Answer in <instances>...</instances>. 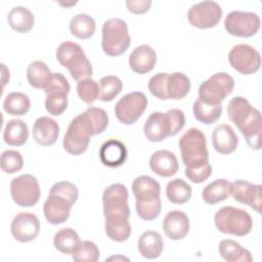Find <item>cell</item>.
Listing matches in <instances>:
<instances>
[{"label":"cell","mask_w":262,"mask_h":262,"mask_svg":"<svg viewBox=\"0 0 262 262\" xmlns=\"http://www.w3.org/2000/svg\"><path fill=\"white\" fill-rule=\"evenodd\" d=\"M0 166L3 172L13 174L21 170L24 166V159L20 152L14 149H6L1 155Z\"/></svg>","instance_id":"obj_42"},{"label":"cell","mask_w":262,"mask_h":262,"mask_svg":"<svg viewBox=\"0 0 262 262\" xmlns=\"http://www.w3.org/2000/svg\"><path fill=\"white\" fill-rule=\"evenodd\" d=\"M227 115L242 134L253 130L262 122L260 111L252 106L249 100L243 96H234L229 100Z\"/></svg>","instance_id":"obj_7"},{"label":"cell","mask_w":262,"mask_h":262,"mask_svg":"<svg viewBox=\"0 0 262 262\" xmlns=\"http://www.w3.org/2000/svg\"><path fill=\"white\" fill-rule=\"evenodd\" d=\"M149 168L157 175L167 178L177 173L179 164L173 152L167 149H160L151 155Z\"/></svg>","instance_id":"obj_22"},{"label":"cell","mask_w":262,"mask_h":262,"mask_svg":"<svg viewBox=\"0 0 262 262\" xmlns=\"http://www.w3.org/2000/svg\"><path fill=\"white\" fill-rule=\"evenodd\" d=\"M70 89H71V86L67 78L61 73H53L52 80L49 86L44 90V92L48 93L51 91H61L69 94Z\"/></svg>","instance_id":"obj_48"},{"label":"cell","mask_w":262,"mask_h":262,"mask_svg":"<svg viewBox=\"0 0 262 262\" xmlns=\"http://www.w3.org/2000/svg\"><path fill=\"white\" fill-rule=\"evenodd\" d=\"M107 260H126V261H128L129 259L127 258V257H124V256H112V257H110V258H107Z\"/></svg>","instance_id":"obj_51"},{"label":"cell","mask_w":262,"mask_h":262,"mask_svg":"<svg viewBox=\"0 0 262 262\" xmlns=\"http://www.w3.org/2000/svg\"><path fill=\"white\" fill-rule=\"evenodd\" d=\"M171 125V136H175L185 125L184 113L179 108H171L166 112Z\"/></svg>","instance_id":"obj_47"},{"label":"cell","mask_w":262,"mask_h":262,"mask_svg":"<svg viewBox=\"0 0 262 262\" xmlns=\"http://www.w3.org/2000/svg\"><path fill=\"white\" fill-rule=\"evenodd\" d=\"M10 231L13 238L19 243L32 242L40 232V221L33 213H18L11 221Z\"/></svg>","instance_id":"obj_15"},{"label":"cell","mask_w":262,"mask_h":262,"mask_svg":"<svg viewBox=\"0 0 262 262\" xmlns=\"http://www.w3.org/2000/svg\"><path fill=\"white\" fill-rule=\"evenodd\" d=\"M60 5H62V6H66V7H68V6H72V5H75L77 2H71V3H63V2H58Z\"/></svg>","instance_id":"obj_52"},{"label":"cell","mask_w":262,"mask_h":262,"mask_svg":"<svg viewBox=\"0 0 262 262\" xmlns=\"http://www.w3.org/2000/svg\"><path fill=\"white\" fill-rule=\"evenodd\" d=\"M99 255V249L93 242L83 241L72 254V259L76 262H96Z\"/></svg>","instance_id":"obj_41"},{"label":"cell","mask_w":262,"mask_h":262,"mask_svg":"<svg viewBox=\"0 0 262 262\" xmlns=\"http://www.w3.org/2000/svg\"><path fill=\"white\" fill-rule=\"evenodd\" d=\"M68 107V93L51 91L46 93L45 108L52 116H60Z\"/></svg>","instance_id":"obj_40"},{"label":"cell","mask_w":262,"mask_h":262,"mask_svg":"<svg viewBox=\"0 0 262 262\" xmlns=\"http://www.w3.org/2000/svg\"><path fill=\"white\" fill-rule=\"evenodd\" d=\"M128 189L122 183H114L107 186L102 193L103 215H123L130 216L128 206Z\"/></svg>","instance_id":"obj_14"},{"label":"cell","mask_w":262,"mask_h":262,"mask_svg":"<svg viewBox=\"0 0 262 262\" xmlns=\"http://www.w3.org/2000/svg\"><path fill=\"white\" fill-rule=\"evenodd\" d=\"M126 6L128 10L134 14H143L149 10L151 6L150 0H127Z\"/></svg>","instance_id":"obj_49"},{"label":"cell","mask_w":262,"mask_h":262,"mask_svg":"<svg viewBox=\"0 0 262 262\" xmlns=\"http://www.w3.org/2000/svg\"><path fill=\"white\" fill-rule=\"evenodd\" d=\"M162 228L164 233L173 241L185 237L189 231V219L187 215L179 210H173L165 216Z\"/></svg>","instance_id":"obj_19"},{"label":"cell","mask_w":262,"mask_h":262,"mask_svg":"<svg viewBox=\"0 0 262 262\" xmlns=\"http://www.w3.org/2000/svg\"><path fill=\"white\" fill-rule=\"evenodd\" d=\"M137 215L146 221L155 220L161 213V186L152 177L140 175L132 182Z\"/></svg>","instance_id":"obj_1"},{"label":"cell","mask_w":262,"mask_h":262,"mask_svg":"<svg viewBox=\"0 0 262 262\" xmlns=\"http://www.w3.org/2000/svg\"><path fill=\"white\" fill-rule=\"evenodd\" d=\"M9 188L13 202L20 207H33L41 196L39 182L31 174H23L13 178Z\"/></svg>","instance_id":"obj_9"},{"label":"cell","mask_w":262,"mask_h":262,"mask_svg":"<svg viewBox=\"0 0 262 262\" xmlns=\"http://www.w3.org/2000/svg\"><path fill=\"white\" fill-rule=\"evenodd\" d=\"M228 61L232 69L239 74L252 75L260 69L261 55L248 44H237L230 49Z\"/></svg>","instance_id":"obj_13"},{"label":"cell","mask_w":262,"mask_h":262,"mask_svg":"<svg viewBox=\"0 0 262 262\" xmlns=\"http://www.w3.org/2000/svg\"><path fill=\"white\" fill-rule=\"evenodd\" d=\"M192 112L194 118L205 124L211 125L215 123L222 114V106L220 104H213L203 101L200 98H196L192 105Z\"/></svg>","instance_id":"obj_35"},{"label":"cell","mask_w":262,"mask_h":262,"mask_svg":"<svg viewBox=\"0 0 262 262\" xmlns=\"http://www.w3.org/2000/svg\"><path fill=\"white\" fill-rule=\"evenodd\" d=\"M167 80L168 73H158L154 75L148 81L149 92L159 99H169L167 94Z\"/></svg>","instance_id":"obj_44"},{"label":"cell","mask_w":262,"mask_h":262,"mask_svg":"<svg viewBox=\"0 0 262 262\" xmlns=\"http://www.w3.org/2000/svg\"><path fill=\"white\" fill-rule=\"evenodd\" d=\"M56 59L69 70L72 78L78 82L82 79L90 78L93 73L91 62L84 50L75 42H62L56 49Z\"/></svg>","instance_id":"obj_2"},{"label":"cell","mask_w":262,"mask_h":262,"mask_svg":"<svg viewBox=\"0 0 262 262\" xmlns=\"http://www.w3.org/2000/svg\"><path fill=\"white\" fill-rule=\"evenodd\" d=\"M92 126L93 135L101 134L108 125V116L106 112L100 107L90 106L84 112Z\"/></svg>","instance_id":"obj_43"},{"label":"cell","mask_w":262,"mask_h":262,"mask_svg":"<svg viewBox=\"0 0 262 262\" xmlns=\"http://www.w3.org/2000/svg\"><path fill=\"white\" fill-rule=\"evenodd\" d=\"M230 195V182L224 178L216 179L206 185L202 191L203 201L215 205L225 201Z\"/></svg>","instance_id":"obj_31"},{"label":"cell","mask_w":262,"mask_h":262,"mask_svg":"<svg viewBox=\"0 0 262 262\" xmlns=\"http://www.w3.org/2000/svg\"><path fill=\"white\" fill-rule=\"evenodd\" d=\"M96 25L94 18L87 13L76 14L70 21V32L81 40L91 38L95 33Z\"/></svg>","instance_id":"obj_33"},{"label":"cell","mask_w":262,"mask_h":262,"mask_svg":"<svg viewBox=\"0 0 262 262\" xmlns=\"http://www.w3.org/2000/svg\"><path fill=\"white\" fill-rule=\"evenodd\" d=\"M72 207L73 205H71L64 198L54 193H49L43 206L44 216L48 223L58 225L69 219Z\"/></svg>","instance_id":"obj_17"},{"label":"cell","mask_w":262,"mask_h":262,"mask_svg":"<svg viewBox=\"0 0 262 262\" xmlns=\"http://www.w3.org/2000/svg\"><path fill=\"white\" fill-rule=\"evenodd\" d=\"M29 137L27 124L19 119H13L7 122L3 131V140L11 146L24 145Z\"/></svg>","instance_id":"obj_29"},{"label":"cell","mask_w":262,"mask_h":262,"mask_svg":"<svg viewBox=\"0 0 262 262\" xmlns=\"http://www.w3.org/2000/svg\"><path fill=\"white\" fill-rule=\"evenodd\" d=\"M101 47L108 56H119L128 49L131 38L125 20L114 17L104 21L102 26Z\"/></svg>","instance_id":"obj_5"},{"label":"cell","mask_w":262,"mask_h":262,"mask_svg":"<svg viewBox=\"0 0 262 262\" xmlns=\"http://www.w3.org/2000/svg\"><path fill=\"white\" fill-rule=\"evenodd\" d=\"M30 106L29 96L18 91L10 92L3 100V110L11 116H25L29 112Z\"/></svg>","instance_id":"obj_36"},{"label":"cell","mask_w":262,"mask_h":262,"mask_svg":"<svg viewBox=\"0 0 262 262\" xmlns=\"http://www.w3.org/2000/svg\"><path fill=\"white\" fill-rule=\"evenodd\" d=\"M211 173H212V167L209 163L196 168L185 169V176L193 183L204 182L211 176Z\"/></svg>","instance_id":"obj_46"},{"label":"cell","mask_w":262,"mask_h":262,"mask_svg":"<svg viewBox=\"0 0 262 262\" xmlns=\"http://www.w3.org/2000/svg\"><path fill=\"white\" fill-rule=\"evenodd\" d=\"M130 69L139 75L147 74L154 70L157 63V53L155 49L146 44L137 46L129 55Z\"/></svg>","instance_id":"obj_20"},{"label":"cell","mask_w":262,"mask_h":262,"mask_svg":"<svg viewBox=\"0 0 262 262\" xmlns=\"http://www.w3.org/2000/svg\"><path fill=\"white\" fill-rule=\"evenodd\" d=\"M191 186L183 179L175 178L168 182L166 186L167 199L175 205H183L191 198Z\"/></svg>","instance_id":"obj_37"},{"label":"cell","mask_w":262,"mask_h":262,"mask_svg":"<svg viewBox=\"0 0 262 262\" xmlns=\"http://www.w3.org/2000/svg\"><path fill=\"white\" fill-rule=\"evenodd\" d=\"M49 193H54V194L64 198L73 206L78 200V188L74 183L69 182V181L55 182L50 187Z\"/></svg>","instance_id":"obj_45"},{"label":"cell","mask_w":262,"mask_h":262,"mask_svg":"<svg viewBox=\"0 0 262 262\" xmlns=\"http://www.w3.org/2000/svg\"><path fill=\"white\" fill-rule=\"evenodd\" d=\"M212 143L217 152L221 155H229L236 149L238 138L231 126L221 124L216 126L213 130Z\"/></svg>","instance_id":"obj_23"},{"label":"cell","mask_w":262,"mask_h":262,"mask_svg":"<svg viewBox=\"0 0 262 262\" xmlns=\"http://www.w3.org/2000/svg\"><path fill=\"white\" fill-rule=\"evenodd\" d=\"M189 90L190 80L185 74L181 72H174L168 74L167 94L169 99H182L188 94Z\"/></svg>","instance_id":"obj_32"},{"label":"cell","mask_w":262,"mask_h":262,"mask_svg":"<svg viewBox=\"0 0 262 262\" xmlns=\"http://www.w3.org/2000/svg\"><path fill=\"white\" fill-rule=\"evenodd\" d=\"M99 159L104 166L111 168L120 167L127 159V148L123 142L117 139H110L101 145Z\"/></svg>","instance_id":"obj_24"},{"label":"cell","mask_w":262,"mask_h":262,"mask_svg":"<svg viewBox=\"0 0 262 262\" xmlns=\"http://www.w3.org/2000/svg\"><path fill=\"white\" fill-rule=\"evenodd\" d=\"M145 137L151 142H160L171 136V125L166 113L154 112L143 126Z\"/></svg>","instance_id":"obj_18"},{"label":"cell","mask_w":262,"mask_h":262,"mask_svg":"<svg viewBox=\"0 0 262 262\" xmlns=\"http://www.w3.org/2000/svg\"><path fill=\"white\" fill-rule=\"evenodd\" d=\"M52 75L48 66L41 60L32 61L27 69L28 82L36 89L45 90L52 80Z\"/></svg>","instance_id":"obj_27"},{"label":"cell","mask_w":262,"mask_h":262,"mask_svg":"<svg viewBox=\"0 0 262 262\" xmlns=\"http://www.w3.org/2000/svg\"><path fill=\"white\" fill-rule=\"evenodd\" d=\"M93 136L92 126L85 113L75 117L69 124L62 145L64 150L73 156H80L86 151Z\"/></svg>","instance_id":"obj_6"},{"label":"cell","mask_w":262,"mask_h":262,"mask_svg":"<svg viewBox=\"0 0 262 262\" xmlns=\"http://www.w3.org/2000/svg\"><path fill=\"white\" fill-rule=\"evenodd\" d=\"M8 25L17 33L30 32L35 24V17L32 11L25 6H15L11 8L7 16Z\"/></svg>","instance_id":"obj_28"},{"label":"cell","mask_w":262,"mask_h":262,"mask_svg":"<svg viewBox=\"0 0 262 262\" xmlns=\"http://www.w3.org/2000/svg\"><path fill=\"white\" fill-rule=\"evenodd\" d=\"M261 20L257 13L250 11L233 10L224 19L226 32L232 36L249 38L254 36L260 29Z\"/></svg>","instance_id":"obj_11"},{"label":"cell","mask_w":262,"mask_h":262,"mask_svg":"<svg viewBox=\"0 0 262 262\" xmlns=\"http://www.w3.org/2000/svg\"><path fill=\"white\" fill-rule=\"evenodd\" d=\"M104 218L105 233L112 241L122 243L130 237L131 225L128 217L123 215H108Z\"/></svg>","instance_id":"obj_26"},{"label":"cell","mask_w":262,"mask_h":262,"mask_svg":"<svg viewBox=\"0 0 262 262\" xmlns=\"http://www.w3.org/2000/svg\"><path fill=\"white\" fill-rule=\"evenodd\" d=\"M178 145L185 169L196 168L209 163L206 137L200 129H188L180 137Z\"/></svg>","instance_id":"obj_3"},{"label":"cell","mask_w":262,"mask_h":262,"mask_svg":"<svg viewBox=\"0 0 262 262\" xmlns=\"http://www.w3.org/2000/svg\"><path fill=\"white\" fill-rule=\"evenodd\" d=\"M1 69H2V82H3V86H5V84L9 82V70L5 67L4 63H1Z\"/></svg>","instance_id":"obj_50"},{"label":"cell","mask_w":262,"mask_h":262,"mask_svg":"<svg viewBox=\"0 0 262 262\" xmlns=\"http://www.w3.org/2000/svg\"><path fill=\"white\" fill-rule=\"evenodd\" d=\"M59 136L58 124L49 117H39L33 125V137L43 146H49L56 142Z\"/></svg>","instance_id":"obj_21"},{"label":"cell","mask_w":262,"mask_h":262,"mask_svg":"<svg viewBox=\"0 0 262 262\" xmlns=\"http://www.w3.org/2000/svg\"><path fill=\"white\" fill-rule=\"evenodd\" d=\"M139 254L146 259H157L161 256L164 244L162 235L154 230L144 231L137 241Z\"/></svg>","instance_id":"obj_25"},{"label":"cell","mask_w":262,"mask_h":262,"mask_svg":"<svg viewBox=\"0 0 262 262\" xmlns=\"http://www.w3.org/2000/svg\"><path fill=\"white\" fill-rule=\"evenodd\" d=\"M219 254L228 262H251L252 254L233 239H222L219 243Z\"/></svg>","instance_id":"obj_30"},{"label":"cell","mask_w":262,"mask_h":262,"mask_svg":"<svg viewBox=\"0 0 262 262\" xmlns=\"http://www.w3.org/2000/svg\"><path fill=\"white\" fill-rule=\"evenodd\" d=\"M261 188L260 184H253L246 180H235L230 183V194L236 202L248 205L257 213H260Z\"/></svg>","instance_id":"obj_16"},{"label":"cell","mask_w":262,"mask_h":262,"mask_svg":"<svg viewBox=\"0 0 262 262\" xmlns=\"http://www.w3.org/2000/svg\"><path fill=\"white\" fill-rule=\"evenodd\" d=\"M222 16V9L215 1H202L193 4L187 12L189 24L198 29L205 30L216 27Z\"/></svg>","instance_id":"obj_12"},{"label":"cell","mask_w":262,"mask_h":262,"mask_svg":"<svg viewBox=\"0 0 262 262\" xmlns=\"http://www.w3.org/2000/svg\"><path fill=\"white\" fill-rule=\"evenodd\" d=\"M148 100L143 92L127 93L115 105V115L124 125H133L146 110Z\"/></svg>","instance_id":"obj_10"},{"label":"cell","mask_w":262,"mask_h":262,"mask_svg":"<svg viewBox=\"0 0 262 262\" xmlns=\"http://www.w3.org/2000/svg\"><path fill=\"white\" fill-rule=\"evenodd\" d=\"M216 228L226 234L245 236L250 233L253 227L251 215L239 208L226 206L219 209L214 217Z\"/></svg>","instance_id":"obj_4"},{"label":"cell","mask_w":262,"mask_h":262,"mask_svg":"<svg viewBox=\"0 0 262 262\" xmlns=\"http://www.w3.org/2000/svg\"><path fill=\"white\" fill-rule=\"evenodd\" d=\"M234 79L227 73L212 75L199 87V97L205 102L220 104L233 90Z\"/></svg>","instance_id":"obj_8"},{"label":"cell","mask_w":262,"mask_h":262,"mask_svg":"<svg viewBox=\"0 0 262 262\" xmlns=\"http://www.w3.org/2000/svg\"><path fill=\"white\" fill-rule=\"evenodd\" d=\"M77 93L82 101L91 104L96 99H99L100 87L99 84L91 78L82 79L77 84Z\"/></svg>","instance_id":"obj_39"},{"label":"cell","mask_w":262,"mask_h":262,"mask_svg":"<svg viewBox=\"0 0 262 262\" xmlns=\"http://www.w3.org/2000/svg\"><path fill=\"white\" fill-rule=\"evenodd\" d=\"M101 101H112L123 89V83L117 76H104L99 80Z\"/></svg>","instance_id":"obj_38"},{"label":"cell","mask_w":262,"mask_h":262,"mask_svg":"<svg viewBox=\"0 0 262 262\" xmlns=\"http://www.w3.org/2000/svg\"><path fill=\"white\" fill-rule=\"evenodd\" d=\"M81 241L79 234L71 227L59 229L53 237L54 248L62 254H73L79 247Z\"/></svg>","instance_id":"obj_34"}]
</instances>
